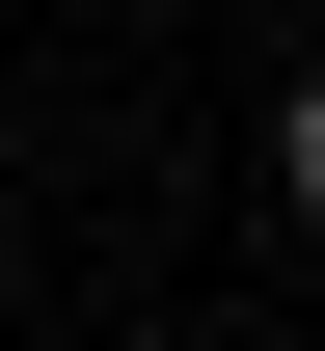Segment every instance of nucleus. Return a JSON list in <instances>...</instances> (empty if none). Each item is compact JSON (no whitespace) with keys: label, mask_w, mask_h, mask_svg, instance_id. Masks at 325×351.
Instances as JSON below:
<instances>
[{"label":"nucleus","mask_w":325,"mask_h":351,"mask_svg":"<svg viewBox=\"0 0 325 351\" xmlns=\"http://www.w3.org/2000/svg\"><path fill=\"white\" fill-rule=\"evenodd\" d=\"M271 189H298V243H325V82H298V108H271Z\"/></svg>","instance_id":"nucleus-1"}]
</instances>
